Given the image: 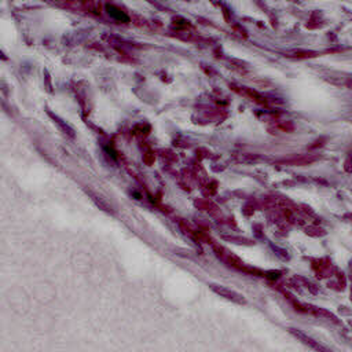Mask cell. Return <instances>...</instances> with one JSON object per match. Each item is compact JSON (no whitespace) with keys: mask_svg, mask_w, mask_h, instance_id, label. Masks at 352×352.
Instances as JSON below:
<instances>
[{"mask_svg":"<svg viewBox=\"0 0 352 352\" xmlns=\"http://www.w3.org/2000/svg\"><path fill=\"white\" fill-rule=\"evenodd\" d=\"M54 120H55V122H58V124H59V125H61V127L64 128L65 134H68L69 136H75V134H73V129H72L71 127L68 125V124H65V122H62V120H59V118H58V117H55V116H54Z\"/></svg>","mask_w":352,"mask_h":352,"instance_id":"cell-4","label":"cell"},{"mask_svg":"<svg viewBox=\"0 0 352 352\" xmlns=\"http://www.w3.org/2000/svg\"><path fill=\"white\" fill-rule=\"evenodd\" d=\"M289 333L293 334L296 339L299 340V341H301L304 346L310 347L311 350H315V351H327L326 347H323L322 344H319V341H316V340H314L313 337H310V336H307V334L304 333V332H301V330H299V329H289Z\"/></svg>","mask_w":352,"mask_h":352,"instance_id":"cell-2","label":"cell"},{"mask_svg":"<svg viewBox=\"0 0 352 352\" xmlns=\"http://www.w3.org/2000/svg\"><path fill=\"white\" fill-rule=\"evenodd\" d=\"M209 288H211V290L213 292V293H216V295L220 296V297H223V299H226V300L237 303V304H245V303H246L245 297H243L241 293H238V292H235V290H233V289L230 288H227V286H224V285L209 283Z\"/></svg>","mask_w":352,"mask_h":352,"instance_id":"cell-1","label":"cell"},{"mask_svg":"<svg viewBox=\"0 0 352 352\" xmlns=\"http://www.w3.org/2000/svg\"><path fill=\"white\" fill-rule=\"evenodd\" d=\"M105 10H106V13H108V15H109L110 18H113L115 21H117V22L128 24L129 21H131L128 14L125 13V11H122L120 7L115 6V4H110V3H108V4L105 6Z\"/></svg>","mask_w":352,"mask_h":352,"instance_id":"cell-3","label":"cell"}]
</instances>
